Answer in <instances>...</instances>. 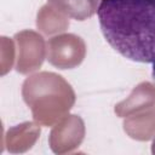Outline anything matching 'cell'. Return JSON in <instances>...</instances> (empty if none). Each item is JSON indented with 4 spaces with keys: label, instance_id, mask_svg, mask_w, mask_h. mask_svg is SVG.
I'll return each mask as SVG.
<instances>
[{
    "label": "cell",
    "instance_id": "2",
    "mask_svg": "<svg viewBox=\"0 0 155 155\" xmlns=\"http://www.w3.org/2000/svg\"><path fill=\"white\" fill-rule=\"evenodd\" d=\"M57 8L80 21L91 17L97 11L98 0H50Z\"/></svg>",
    "mask_w": 155,
    "mask_h": 155
},
{
    "label": "cell",
    "instance_id": "1",
    "mask_svg": "<svg viewBox=\"0 0 155 155\" xmlns=\"http://www.w3.org/2000/svg\"><path fill=\"white\" fill-rule=\"evenodd\" d=\"M107 42L125 58L155 59V0H101L97 7Z\"/></svg>",
    "mask_w": 155,
    "mask_h": 155
},
{
    "label": "cell",
    "instance_id": "3",
    "mask_svg": "<svg viewBox=\"0 0 155 155\" xmlns=\"http://www.w3.org/2000/svg\"><path fill=\"white\" fill-rule=\"evenodd\" d=\"M153 69H151V75H153V78H154V80H155V59L153 61Z\"/></svg>",
    "mask_w": 155,
    "mask_h": 155
}]
</instances>
